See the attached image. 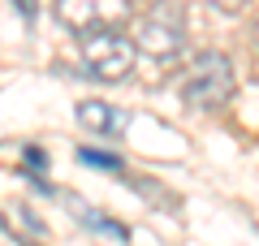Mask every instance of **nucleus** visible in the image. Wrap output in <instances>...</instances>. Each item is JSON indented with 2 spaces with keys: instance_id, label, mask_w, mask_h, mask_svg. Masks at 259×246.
<instances>
[{
  "instance_id": "nucleus-1",
  "label": "nucleus",
  "mask_w": 259,
  "mask_h": 246,
  "mask_svg": "<svg viewBox=\"0 0 259 246\" xmlns=\"http://www.w3.org/2000/svg\"><path fill=\"white\" fill-rule=\"evenodd\" d=\"M233 61L225 52H199L182 73V100L194 112H216L233 100Z\"/></svg>"
},
{
  "instance_id": "nucleus-2",
  "label": "nucleus",
  "mask_w": 259,
  "mask_h": 246,
  "mask_svg": "<svg viewBox=\"0 0 259 246\" xmlns=\"http://www.w3.org/2000/svg\"><path fill=\"white\" fill-rule=\"evenodd\" d=\"M82 69L95 82H125L134 69V44L117 30H104V35H87L82 39Z\"/></svg>"
},
{
  "instance_id": "nucleus-3",
  "label": "nucleus",
  "mask_w": 259,
  "mask_h": 246,
  "mask_svg": "<svg viewBox=\"0 0 259 246\" xmlns=\"http://www.w3.org/2000/svg\"><path fill=\"white\" fill-rule=\"evenodd\" d=\"M130 18V0H56V22L74 35H104Z\"/></svg>"
},
{
  "instance_id": "nucleus-4",
  "label": "nucleus",
  "mask_w": 259,
  "mask_h": 246,
  "mask_svg": "<svg viewBox=\"0 0 259 246\" xmlns=\"http://www.w3.org/2000/svg\"><path fill=\"white\" fill-rule=\"evenodd\" d=\"M182 48H186V30H182V22H177V13L168 5L151 9L139 22V52H147L151 61H173Z\"/></svg>"
},
{
  "instance_id": "nucleus-5",
  "label": "nucleus",
  "mask_w": 259,
  "mask_h": 246,
  "mask_svg": "<svg viewBox=\"0 0 259 246\" xmlns=\"http://www.w3.org/2000/svg\"><path fill=\"white\" fill-rule=\"evenodd\" d=\"M78 126L91 130V134L117 138L121 130H125V112L112 108V104H104V100H82V104H78Z\"/></svg>"
},
{
  "instance_id": "nucleus-6",
  "label": "nucleus",
  "mask_w": 259,
  "mask_h": 246,
  "mask_svg": "<svg viewBox=\"0 0 259 246\" xmlns=\"http://www.w3.org/2000/svg\"><path fill=\"white\" fill-rule=\"evenodd\" d=\"M69 203H74V208H78V220H82V225H91V229H100V233H112V237H121V242H125V225H117V220H108V216H95V212L91 208H87V203L82 199H69Z\"/></svg>"
},
{
  "instance_id": "nucleus-7",
  "label": "nucleus",
  "mask_w": 259,
  "mask_h": 246,
  "mask_svg": "<svg viewBox=\"0 0 259 246\" xmlns=\"http://www.w3.org/2000/svg\"><path fill=\"white\" fill-rule=\"evenodd\" d=\"M82 160L95 164V169H112V173H121V155L112 151H95V147H82Z\"/></svg>"
},
{
  "instance_id": "nucleus-8",
  "label": "nucleus",
  "mask_w": 259,
  "mask_h": 246,
  "mask_svg": "<svg viewBox=\"0 0 259 246\" xmlns=\"http://www.w3.org/2000/svg\"><path fill=\"white\" fill-rule=\"evenodd\" d=\"M13 5H18L22 18H35V13H39V0H13Z\"/></svg>"
},
{
  "instance_id": "nucleus-9",
  "label": "nucleus",
  "mask_w": 259,
  "mask_h": 246,
  "mask_svg": "<svg viewBox=\"0 0 259 246\" xmlns=\"http://www.w3.org/2000/svg\"><path fill=\"white\" fill-rule=\"evenodd\" d=\"M26 160L35 164V169H44V151H39V147H26Z\"/></svg>"
},
{
  "instance_id": "nucleus-10",
  "label": "nucleus",
  "mask_w": 259,
  "mask_h": 246,
  "mask_svg": "<svg viewBox=\"0 0 259 246\" xmlns=\"http://www.w3.org/2000/svg\"><path fill=\"white\" fill-rule=\"evenodd\" d=\"M0 229H9V220H5V212H0Z\"/></svg>"
},
{
  "instance_id": "nucleus-11",
  "label": "nucleus",
  "mask_w": 259,
  "mask_h": 246,
  "mask_svg": "<svg viewBox=\"0 0 259 246\" xmlns=\"http://www.w3.org/2000/svg\"><path fill=\"white\" fill-rule=\"evenodd\" d=\"M255 39H259V26H255Z\"/></svg>"
},
{
  "instance_id": "nucleus-12",
  "label": "nucleus",
  "mask_w": 259,
  "mask_h": 246,
  "mask_svg": "<svg viewBox=\"0 0 259 246\" xmlns=\"http://www.w3.org/2000/svg\"><path fill=\"white\" fill-rule=\"evenodd\" d=\"M30 246H35V242H30Z\"/></svg>"
}]
</instances>
